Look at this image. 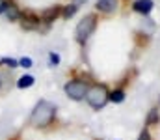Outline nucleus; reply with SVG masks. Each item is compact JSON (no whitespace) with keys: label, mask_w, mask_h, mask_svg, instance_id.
<instances>
[{"label":"nucleus","mask_w":160,"mask_h":140,"mask_svg":"<svg viewBox=\"0 0 160 140\" xmlns=\"http://www.w3.org/2000/svg\"><path fill=\"white\" fill-rule=\"evenodd\" d=\"M86 2H88V0H73V4H75V6H80V4H86Z\"/></svg>","instance_id":"nucleus-18"},{"label":"nucleus","mask_w":160,"mask_h":140,"mask_svg":"<svg viewBox=\"0 0 160 140\" xmlns=\"http://www.w3.org/2000/svg\"><path fill=\"white\" fill-rule=\"evenodd\" d=\"M77 9H78V6H75V4H71V6H67V8H63V17H73L75 13H77Z\"/></svg>","instance_id":"nucleus-13"},{"label":"nucleus","mask_w":160,"mask_h":140,"mask_svg":"<svg viewBox=\"0 0 160 140\" xmlns=\"http://www.w3.org/2000/svg\"><path fill=\"white\" fill-rule=\"evenodd\" d=\"M132 9L142 13V15H149L151 9H153V0H136L132 4Z\"/></svg>","instance_id":"nucleus-8"},{"label":"nucleus","mask_w":160,"mask_h":140,"mask_svg":"<svg viewBox=\"0 0 160 140\" xmlns=\"http://www.w3.org/2000/svg\"><path fill=\"white\" fill-rule=\"evenodd\" d=\"M62 13V6H52V8H48V9H45L43 13H41V23H47V24H50L52 21H56L58 19V15Z\"/></svg>","instance_id":"nucleus-6"},{"label":"nucleus","mask_w":160,"mask_h":140,"mask_svg":"<svg viewBox=\"0 0 160 140\" xmlns=\"http://www.w3.org/2000/svg\"><path fill=\"white\" fill-rule=\"evenodd\" d=\"M95 28H97V17H95L93 13H91V15H86L78 24H77V30H75L77 41H78L80 45H84V43L89 39V36L95 32Z\"/></svg>","instance_id":"nucleus-3"},{"label":"nucleus","mask_w":160,"mask_h":140,"mask_svg":"<svg viewBox=\"0 0 160 140\" xmlns=\"http://www.w3.org/2000/svg\"><path fill=\"white\" fill-rule=\"evenodd\" d=\"M0 65L9 67V69H15V67H19V62L13 60V58H0Z\"/></svg>","instance_id":"nucleus-11"},{"label":"nucleus","mask_w":160,"mask_h":140,"mask_svg":"<svg viewBox=\"0 0 160 140\" xmlns=\"http://www.w3.org/2000/svg\"><path fill=\"white\" fill-rule=\"evenodd\" d=\"M39 24H41L39 15H36V13H32V11H24V13L21 15V26H22L24 30H38Z\"/></svg>","instance_id":"nucleus-5"},{"label":"nucleus","mask_w":160,"mask_h":140,"mask_svg":"<svg viewBox=\"0 0 160 140\" xmlns=\"http://www.w3.org/2000/svg\"><path fill=\"white\" fill-rule=\"evenodd\" d=\"M34 77L32 75H22L19 80H17V86L21 88V90H24V88H30V86H34Z\"/></svg>","instance_id":"nucleus-10"},{"label":"nucleus","mask_w":160,"mask_h":140,"mask_svg":"<svg viewBox=\"0 0 160 140\" xmlns=\"http://www.w3.org/2000/svg\"><path fill=\"white\" fill-rule=\"evenodd\" d=\"M123 99H125V92L123 90H114L110 93V101L112 103H123Z\"/></svg>","instance_id":"nucleus-12"},{"label":"nucleus","mask_w":160,"mask_h":140,"mask_svg":"<svg viewBox=\"0 0 160 140\" xmlns=\"http://www.w3.org/2000/svg\"><path fill=\"white\" fill-rule=\"evenodd\" d=\"M19 65H21V67H26V69L32 67V58H28V56L21 58V60H19Z\"/></svg>","instance_id":"nucleus-15"},{"label":"nucleus","mask_w":160,"mask_h":140,"mask_svg":"<svg viewBox=\"0 0 160 140\" xmlns=\"http://www.w3.org/2000/svg\"><path fill=\"white\" fill-rule=\"evenodd\" d=\"M63 90H65V95H67L69 99H73V101H80V99H84V97H86L88 84H86V82H82V80H78V79H75V80L67 82Z\"/></svg>","instance_id":"nucleus-4"},{"label":"nucleus","mask_w":160,"mask_h":140,"mask_svg":"<svg viewBox=\"0 0 160 140\" xmlns=\"http://www.w3.org/2000/svg\"><path fill=\"white\" fill-rule=\"evenodd\" d=\"M54 116H56V106L50 101L41 99L39 103L34 106L32 114H30V125L38 127V129H43V127H47V125L52 123Z\"/></svg>","instance_id":"nucleus-1"},{"label":"nucleus","mask_w":160,"mask_h":140,"mask_svg":"<svg viewBox=\"0 0 160 140\" xmlns=\"http://www.w3.org/2000/svg\"><path fill=\"white\" fill-rule=\"evenodd\" d=\"M138 140H151V135H149V131H147V129H143V131L140 133Z\"/></svg>","instance_id":"nucleus-17"},{"label":"nucleus","mask_w":160,"mask_h":140,"mask_svg":"<svg viewBox=\"0 0 160 140\" xmlns=\"http://www.w3.org/2000/svg\"><path fill=\"white\" fill-rule=\"evenodd\" d=\"M157 122H158V110L153 108V110L149 112V116H147V125H153V123H157Z\"/></svg>","instance_id":"nucleus-14"},{"label":"nucleus","mask_w":160,"mask_h":140,"mask_svg":"<svg viewBox=\"0 0 160 140\" xmlns=\"http://www.w3.org/2000/svg\"><path fill=\"white\" fill-rule=\"evenodd\" d=\"M86 101H88V105L91 108L99 110V108H102L110 101V92H108V88L104 84H93L86 92Z\"/></svg>","instance_id":"nucleus-2"},{"label":"nucleus","mask_w":160,"mask_h":140,"mask_svg":"<svg viewBox=\"0 0 160 140\" xmlns=\"http://www.w3.org/2000/svg\"><path fill=\"white\" fill-rule=\"evenodd\" d=\"M0 84H2V82H0Z\"/></svg>","instance_id":"nucleus-19"},{"label":"nucleus","mask_w":160,"mask_h":140,"mask_svg":"<svg viewBox=\"0 0 160 140\" xmlns=\"http://www.w3.org/2000/svg\"><path fill=\"white\" fill-rule=\"evenodd\" d=\"M48 58H50L52 65H58V64H60V56H58L56 52H50V54H48Z\"/></svg>","instance_id":"nucleus-16"},{"label":"nucleus","mask_w":160,"mask_h":140,"mask_svg":"<svg viewBox=\"0 0 160 140\" xmlns=\"http://www.w3.org/2000/svg\"><path fill=\"white\" fill-rule=\"evenodd\" d=\"M95 8L101 13H114L118 9V0H97Z\"/></svg>","instance_id":"nucleus-7"},{"label":"nucleus","mask_w":160,"mask_h":140,"mask_svg":"<svg viewBox=\"0 0 160 140\" xmlns=\"http://www.w3.org/2000/svg\"><path fill=\"white\" fill-rule=\"evenodd\" d=\"M21 15H22V11H21L15 4H9V6H8V9H6V17H8V21H11V23L21 21Z\"/></svg>","instance_id":"nucleus-9"}]
</instances>
